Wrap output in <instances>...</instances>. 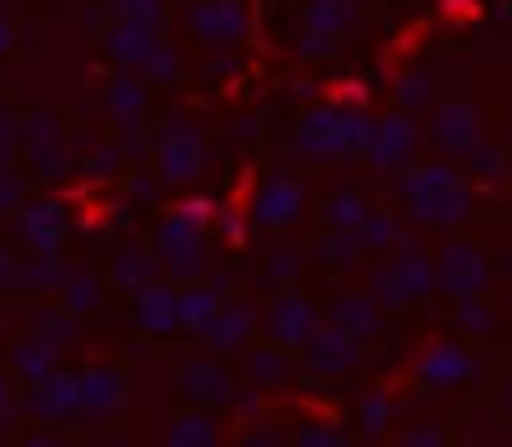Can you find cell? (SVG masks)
<instances>
[{
    "label": "cell",
    "instance_id": "obj_1",
    "mask_svg": "<svg viewBox=\"0 0 512 447\" xmlns=\"http://www.w3.org/2000/svg\"><path fill=\"white\" fill-rule=\"evenodd\" d=\"M402 201L407 216L422 227H457L472 216V186L452 166H417L402 176Z\"/></svg>",
    "mask_w": 512,
    "mask_h": 447
},
{
    "label": "cell",
    "instance_id": "obj_2",
    "mask_svg": "<svg viewBox=\"0 0 512 447\" xmlns=\"http://www.w3.org/2000/svg\"><path fill=\"white\" fill-rule=\"evenodd\" d=\"M367 141H372V121L362 111H332V106H322V111H312L302 121V141L297 146L307 156L332 161V156H362Z\"/></svg>",
    "mask_w": 512,
    "mask_h": 447
},
{
    "label": "cell",
    "instance_id": "obj_3",
    "mask_svg": "<svg viewBox=\"0 0 512 447\" xmlns=\"http://www.w3.org/2000/svg\"><path fill=\"white\" fill-rule=\"evenodd\" d=\"M432 277H437V287L452 292L457 302H472V297H482V287L492 282V267H487V257H482L472 242H447V247L437 252V262H432Z\"/></svg>",
    "mask_w": 512,
    "mask_h": 447
},
{
    "label": "cell",
    "instance_id": "obj_4",
    "mask_svg": "<svg viewBox=\"0 0 512 447\" xmlns=\"http://www.w3.org/2000/svg\"><path fill=\"white\" fill-rule=\"evenodd\" d=\"M201 221H206V206H186L181 216H171L166 227L156 232V252L171 262V272H201Z\"/></svg>",
    "mask_w": 512,
    "mask_h": 447
},
{
    "label": "cell",
    "instance_id": "obj_5",
    "mask_svg": "<svg viewBox=\"0 0 512 447\" xmlns=\"http://www.w3.org/2000/svg\"><path fill=\"white\" fill-rule=\"evenodd\" d=\"M302 201H307L302 181H292V176H272L262 191H256L251 216H256V227H292V221L302 216Z\"/></svg>",
    "mask_w": 512,
    "mask_h": 447
},
{
    "label": "cell",
    "instance_id": "obj_6",
    "mask_svg": "<svg viewBox=\"0 0 512 447\" xmlns=\"http://www.w3.org/2000/svg\"><path fill=\"white\" fill-rule=\"evenodd\" d=\"M412 151H417V126L407 116H387V121L372 126V141H367V161L372 166L397 171V166L412 161Z\"/></svg>",
    "mask_w": 512,
    "mask_h": 447
},
{
    "label": "cell",
    "instance_id": "obj_7",
    "mask_svg": "<svg viewBox=\"0 0 512 447\" xmlns=\"http://www.w3.org/2000/svg\"><path fill=\"white\" fill-rule=\"evenodd\" d=\"M206 151H201V136L186 126V121H171L166 136H161V176L166 181H191L201 171Z\"/></svg>",
    "mask_w": 512,
    "mask_h": 447
},
{
    "label": "cell",
    "instance_id": "obj_8",
    "mask_svg": "<svg viewBox=\"0 0 512 447\" xmlns=\"http://www.w3.org/2000/svg\"><path fill=\"white\" fill-rule=\"evenodd\" d=\"M191 31L226 46V41H241L246 36V6L241 0H201V6H191Z\"/></svg>",
    "mask_w": 512,
    "mask_h": 447
},
{
    "label": "cell",
    "instance_id": "obj_9",
    "mask_svg": "<svg viewBox=\"0 0 512 447\" xmlns=\"http://www.w3.org/2000/svg\"><path fill=\"white\" fill-rule=\"evenodd\" d=\"M472 372H477V357H472L467 347H457V342H432V347L422 352V362H417V377L432 382V387H457V382H467Z\"/></svg>",
    "mask_w": 512,
    "mask_h": 447
},
{
    "label": "cell",
    "instance_id": "obj_10",
    "mask_svg": "<svg viewBox=\"0 0 512 447\" xmlns=\"http://www.w3.org/2000/svg\"><path fill=\"white\" fill-rule=\"evenodd\" d=\"M432 136H437L442 151L472 156V151L482 146V141H477V111H472L467 101H447V106H437V116H432Z\"/></svg>",
    "mask_w": 512,
    "mask_h": 447
},
{
    "label": "cell",
    "instance_id": "obj_11",
    "mask_svg": "<svg viewBox=\"0 0 512 447\" xmlns=\"http://www.w3.org/2000/svg\"><path fill=\"white\" fill-rule=\"evenodd\" d=\"M312 327H317L312 302H302V297H282V302L272 307V332H277L282 342H302V337H312Z\"/></svg>",
    "mask_w": 512,
    "mask_h": 447
},
{
    "label": "cell",
    "instance_id": "obj_12",
    "mask_svg": "<svg viewBox=\"0 0 512 447\" xmlns=\"http://www.w3.org/2000/svg\"><path fill=\"white\" fill-rule=\"evenodd\" d=\"M176 302H181V297H176L171 287H146V292H141V327H151V332L176 327V322H181Z\"/></svg>",
    "mask_w": 512,
    "mask_h": 447
},
{
    "label": "cell",
    "instance_id": "obj_13",
    "mask_svg": "<svg viewBox=\"0 0 512 447\" xmlns=\"http://www.w3.org/2000/svg\"><path fill=\"white\" fill-rule=\"evenodd\" d=\"M352 21H357L352 0H312V6H307V26H312L317 36H337V31H347Z\"/></svg>",
    "mask_w": 512,
    "mask_h": 447
},
{
    "label": "cell",
    "instance_id": "obj_14",
    "mask_svg": "<svg viewBox=\"0 0 512 447\" xmlns=\"http://www.w3.org/2000/svg\"><path fill=\"white\" fill-rule=\"evenodd\" d=\"M106 46L116 51V61H151V51H156L151 26H131V21H121V26L111 31V41H106Z\"/></svg>",
    "mask_w": 512,
    "mask_h": 447
},
{
    "label": "cell",
    "instance_id": "obj_15",
    "mask_svg": "<svg viewBox=\"0 0 512 447\" xmlns=\"http://www.w3.org/2000/svg\"><path fill=\"white\" fill-rule=\"evenodd\" d=\"M322 216H327V227L362 232V227H367V216H372V206H367L362 196H332V201L322 206Z\"/></svg>",
    "mask_w": 512,
    "mask_h": 447
},
{
    "label": "cell",
    "instance_id": "obj_16",
    "mask_svg": "<svg viewBox=\"0 0 512 447\" xmlns=\"http://www.w3.org/2000/svg\"><path fill=\"white\" fill-rule=\"evenodd\" d=\"M106 106H111V116H136V111L146 106V96H141V81H131V76L111 81V91H106Z\"/></svg>",
    "mask_w": 512,
    "mask_h": 447
},
{
    "label": "cell",
    "instance_id": "obj_17",
    "mask_svg": "<svg viewBox=\"0 0 512 447\" xmlns=\"http://www.w3.org/2000/svg\"><path fill=\"white\" fill-rule=\"evenodd\" d=\"M176 312H181L186 327H211L216 322V292H186L176 302Z\"/></svg>",
    "mask_w": 512,
    "mask_h": 447
},
{
    "label": "cell",
    "instance_id": "obj_18",
    "mask_svg": "<svg viewBox=\"0 0 512 447\" xmlns=\"http://www.w3.org/2000/svg\"><path fill=\"white\" fill-rule=\"evenodd\" d=\"M246 327H251V312H246V307H226L221 322H211V342H216V347H236V342L246 337Z\"/></svg>",
    "mask_w": 512,
    "mask_h": 447
},
{
    "label": "cell",
    "instance_id": "obj_19",
    "mask_svg": "<svg viewBox=\"0 0 512 447\" xmlns=\"http://www.w3.org/2000/svg\"><path fill=\"white\" fill-rule=\"evenodd\" d=\"M357 237H362V247H397V237H402V227H397V221H392V216H382V211H372V216H367V227H362Z\"/></svg>",
    "mask_w": 512,
    "mask_h": 447
},
{
    "label": "cell",
    "instance_id": "obj_20",
    "mask_svg": "<svg viewBox=\"0 0 512 447\" xmlns=\"http://www.w3.org/2000/svg\"><path fill=\"white\" fill-rule=\"evenodd\" d=\"M397 96H402V106H427V101H432V76H427V71L402 76V81H397Z\"/></svg>",
    "mask_w": 512,
    "mask_h": 447
},
{
    "label": "cell",
    "instance_id": "obj_21",
    "mask_svg": "<svg viewBox=\"0 0 512 447\" xmlns=\"http://www.w3.org/2000/svg\"><path fill=\"white\" fill-rule=\"evenodd\" d=\"M457 322H462L467 332H492V307H487L482 297H472V302H457Z\"/></svg>",
    "mask_w": 512,
    "mask_h": 447
},
{
    "label": "cell",
    "instance_id": "obj_22",
    "mask_svg": "<svg viewBox=\"0 0 512 447\" xmlns=\"http://www.w3.org/2000/svg\"><path fill=\"white\" fill-rule=\"evenodd\" d=\"M111 6H116L121 21H131V26H151V21L161 16V0H111Z\"/></svg>",
    "mask_w": 512,
    "mask_h": 447
},
{
    "label": "cell",
    "instance_id": "obj_23",
    "mask_svg": "<svg viewBox=\"0 0 512 447\" xmlns=\"http://www.w3.org/2000/svg\"><path fill=\"white\" fill-rule=\"evenodd\" d=\"M472 171L487 176V181H497V176L507 171V151H497V146H477V151H472Z\"/></svg>",
    "mask_w": 512,
    "mask_h": 447
},
{
    "label": "cell",
    "instance_id": "obj_24",
    "mask_svg": "<svg viewBox=\"0 0 512 447\" xmlns=\"http://www.w3.org/2000/svg\"><path fill=\"white\" fill-rule=\"evenodd\" d=\"M146 277H151V257H146V252H126V262L116 257V282L136 287V282H146Z\"/></svg>",
    "mask_w": 512,
    "mask_h": 447
},
{
    "label": "cell",
    "instance_id": "obj_25",
    "mask_svg": "<svg viewBox=\"0 0 512 447\" xmlns=\"http://www.w3.org/2000/svg\"><path fill=\"white\" fill-rule=\"evenodd\" d=\"M342 322H352V327H377V307L367 302V297H352V302H342Z\"/></svg>",
    "mask_w": 512,
    "mask_h": 447
},
{
    "label": "cell",
    "instance_id": "obj_26",
    "mask_svg": "<svg viewBox=\"0 0 512 447\" xmlns=\"http://www.w3.org/2000/svg\"><path fill=\"white\" fill-rule=\"evenodd\" d=\"M146 71H151V76H176V51H171V46H156L151 61H146Z\"/></svg>",
    "mask_w": 512,
    "mask_h": 447
},
{
    "label": "cell",
    "instance_id": "obj_27",
    "mask_svg": "<svg viewBox=\"0 0 512 447\" xmlns=\"http://www.w3.org/2000/svg\"><path fill=\"white\" fill-rule=\"evenodd\" d=\"M176 447H211V427L201 417H191L186 422V437H176Z\"/></svg>",
    "mask_w": 512,
    "mask_h": 447
},
{
    "label": "cell",
    "instance_id": "obj_28",
    "mask_svg": "<svg viewBox=\"0 0 512 447\" xmlns=\"http://www.w3.org/2000/svg\"><path fill=\"white\" fill-rule=\"evenodd\" d=\"M16 201H21V181L11 171H0V211H11Z\"/></svg>",
    "mask_w": 512,
    "mask_h": 447
},
{
    "label": "cell",
    "instance_id": "obj_29",
    "mask_svg": "<svg viewBox=\"0 0 512 447\" xmlns=\"http://www.w3.org/2000/svg\"><path fill=\"white\" fill-rule=\"evenodd\" d=\"M327 51H332V36H317V31H312V36L302 41V56H307V61H317V56H327Z\"/></svg>",
    "mask_w": 512,
    "mask_h": 447
},
{
    "label": "cell",
    "instance_id": "obj_30",
    "mask_svg": "<svg viewBox=\"0 0 512 447\" xmlns=\"http://www.w3.org/2000/svg\"><path fill=\"white\" fill-rule=\"evenodd\" d=\"M91 297H96V282H76L71 287V307H91Z\"/></svg>",
    "mask_w": 512,
    "mask_h": 447
},
{
    "label": "cell",
    "instance_id": "obj_31",
    "mask_svg": "<svg viewBox=\"0 0 512 447\" xmlns=\"http://www.w3.org/2000/svg\"><path fill=\"white\" fill-rule=\"evenodd\" d=\"M11 272H16V262H11V252L0 247V282H11Z\"/></svg>",
    "mask_w": 512,
    "mask_h": 447
},
{
    "label": "cell",
    "instance_id": "obj_32",
    "mask_svg": "<svg viewBox=\"0 0 512 447\" xmlns=\"http://www.w3.org/2000/svg\"><path fill=\"white\" fill-rule=\"evenodd\" d=\"M6 46H11V31H6V26H0V51H6Z\"/></svg>",
    "mask_w": 512,
    "mask_h": 447
},
{
    "label": "cell",
    "instance_id": "obj_33",
    "mask_svg": "<svg viewBox=\"0 0 512 447\" xmlns=\"http://www.w3.org/2000/svg\"><path fill=\"white\" fill-rule=\"evenodd\" d=\"M31 447H56V442H31Z\"/></svg>",
    "mask_w": 512,
    "mask_h": 447
},
{
    "label": "cell",
    "instance_id": "obj_34",
    "mask_svg": "<svg viewBox=\"0 0 512 447\" xmlns=\"http://www.w3.org/2000/svg\"><path fill=\"white\" fill-rule=\"evenodd\" d=\"M507 402H512V382H507Z\"/></svg>",
    "mask_w": 512,
    "mask_h": 447
},
{
    "label": "cell",
    "instance_id": "obj_35",
    "mask_svg": "<svg viewBox=\"0 0 512 447\" xmlns=\"http://www.w3.org/2000/svg\"><path fill=\"white\" fill-rule=\"evenodd\" d=\"M0 6H6V0H0Z\"/></svg>",
    "mask_w": 512,
    "mask_h": 447
}]
</instances>
